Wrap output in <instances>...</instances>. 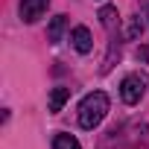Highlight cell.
I'll return each mask as SVG.
<instances>
[{"mask_svg": "<svg viewBox=\"0 0 149 149\" xmlns=\"http://www.w3.org/2000/svg\"><path fill=\"white\" fill-rule=\"evenodd\" d=\"M140 29H143V26H140L137 21H132V24H129V38H137V35H140Z\"/></svg>", "mask_w": 149, "mask_h": 149, "instance_id": "cell-9", "label": "cell"}, {"mask_svg": "<svg viewBox=\"0 0 149 149\" xmlns=\"http://www.w3.org/2000/svg\"><path fill=\"white\" fill-rule=\"evenodd\" d=\"M100 21H102L105 29H114V24H117V9H114V6H102V9H100Z\"/></svg>", "mask_w": 149, "mask_h": 149, "instance_id": "cell-8", "label": "cell"}, {"mask_svg": "<svg viewBox=\"0 0 149 149\" xmlns=\"http://www.w3.org/2000/svg\"><path fill=\"white\" fill-rule=\"evenodd\" d=\"M105 114H108V97L102 91H94L79 102V126L82 129H97Z\"/></svg>", "mask_w": 149, "mask_h": 149, "instance_id": "cell-1", "label": "cell"}, {"mask_svg": "<svg viewBox=\"0 0 149 149\" xmlns=\"http://www.w3.org/2000/svg\"><path fill=\"white\" fill-rule=\"evenodd\" d=\"M70 41H73V50L76 53H91V47H94V38H91V29L88 26H76L70 32Z\"/></svg>", "mask_w": 149, "mask_h": 149, "instance_id": "cell-4", "label": "cell"}, {"mask_svg": "<svg viewBox=\"0 0 149 149\" xmlns=\"http://www.w3.org/2000/svg\"><path fill=\"white\" fill-rule=\"evenodd\" d=\"M64 26H67V15H56L53 21H50V29H47V38L56 44V41H61V32H64Z\"/></svg>", "mask_w": 149, "mask_h": 149, "instance_id": "cell-5", "label": "cell"}, {"mask_svg": "<svg viewBox=\"0 0 149 149\" xmlns=\"http://www.w3.org/2000/svg\"><path fill=\"white\" fill-rule=\"evenodd\" d=\"M53 149H82V146H79V140L73 137V134H64V132H58V134L53 137Z\"/></svg>", "mask_w": 149, "mask_h": 149, "instance_id": "cell-7", "label": "cell"}, {"mask_svg": "<svg viewBox=\"0 0 149 149\" xmlns=\"http://www.w3.org/2000/svg\"><path fill=\"white\" fill-rule=\"evenodd\" d=\"M146 85H149V79L143 76V73H129V76L120 82V97H123V102H126V105H137L140 97L146 94Z\"/></svg>", "mask_w": 149, "mask_h": 149, "instance_id": "cell-2", "label": "cell"}, {"mask_svg": "<svg viewBox=\"0 0 149 149\" xmlns=\"http://www.w3.org/2000/svg\"><path fill=\"white\" fill-rule=\"evenodd\" d=\"M50 6V0H21V21L24 24H35Z\"/></svg>", "mask_w": 149, "mask_h": 149, "instance_id": "cell-3", "label": "cell"}, {"mask_svg": "<svg viewBox=\"0 0 149 149\" xmlns=\"http://www.w3.org/2000/svg\"><path fill=\"white\" fill-rule=\"evenodd\" d=\"M70 100V88H53L50 91V111H61V105Z\"/></svg>", "mask_w": 149, "mask_h": 149, "instance_id": "cell-6", "label": "cell"}]
</instances>
